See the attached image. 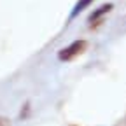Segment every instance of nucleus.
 Returning <instances> with one entry per match:
<instances>
[{"mask_svg":"<svg viewBox=\"0 0 126 126\" xmlns=\"http://www.w3.org/2000/svg\"><path fill=\"white\" fill-rule=\"evenodd\" d=\"M84 49H86V40H75L70 46H67L65 49H61L60 54H58V58L61 61H68V60H74L75 56H79Z\"/></svg>","mask_w":126,"mask_h":126,"instance_id":"1","label":"nucleus"},{"mask_svg":"<svg viewBox=\"0 0 126 126\" xmlns=\"http://www.w3.org/2000/svg\"><path fill=\"white\" fill-rule=\"evenodd\" d=\"M110 9H112V5H110V4H109V5H103V7H100L96 12H93V16L89 18V21H94V19H98L100 16H103V14H105V12H109Z\"/></svg>","mask_w":126,"mask_h":126,"instance_id":"2","label":"nucleus"},{"mask_svg":"<svg viewBox=\"0 0 126 126\" xmlns=\"http://www.w3.org/2000/svg\"><path fill=\"white\" fill-rule=\"evenodd\" d=\"M89 2H91V0H79V4L74 7V11H72V18H74V16H77L79 14V11H82L86 5H89Z\"/></svg>","mask_w":126,"mask_h":126,"instance_id":"3","label":"nucleus"},{"mask_svg":"<svg viewBox=\"0 0 126 126\" xmlns=\"http://www.w3.org/2000/svg\"><path fill=\"white\" fill-rule=\"evenodd\" d=\"M0 126H9V121L4 119V117H0Z\"/></svg>","mask_w":126,"mask_h":126,"instance_id":"4","label":"nucleus"}]
</instances>
